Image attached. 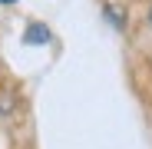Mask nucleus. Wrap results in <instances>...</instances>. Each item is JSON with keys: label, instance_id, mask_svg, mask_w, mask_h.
Listing matches in <instances>:
<instances>
[{"label": "nucleus", "instance_id": "f257e3e1", "mask_svg": "<svg viewBox=\"0 0 152 149\" xmlns=\"http://www.w3.org/2000/svg\"><path fill=\"white\" fill-rule=\"evenodd\" d=\"M23 43H50V30L43 27V23H33V27L27 30V37H23Z\"/></svg>", "mask_w": 152, "mask_h": 149}, {"label": "nucleus", "instance_id": "f03ea898", "mask_svg": "<svg viewBox=\"0 0 152 149\" xmlns=\"http://www.w3.org/2000/svg\"><path fill=\"white\" fill-rule=\"evenodd\" d=\"M10 109H13V99L4 93V96H0V113H10Z\"/></svg>", "mask_w": 152, "mask_h": 149}, {"label": "nucleus", "instance_id": "7ed1b4c3", "mask_svg": "<svg viewBox=\"0 0 152 149\" xmlns=\"http://www.w3.org/2000/svg\"><path fill=\"white\" fill-rule=\"evenodd\" d=\"M0 4H13V0H0Z\"/></svg>", "mask_w": 152, "mask_h": 149}, {"label": "nucleus", "instance_id": "20e7f679", "mask_svg": "<svg viewBox=\"0 0 152 149\" xmlns=\"http://www.w3.org/2000/svg\"><path fill=\"white\" fill-rule=\"evenodd\" d=\"M149 20H152V13H149Z\"/></svg>", "mask_w": 152, "mask_h": 149}]
</instances>
